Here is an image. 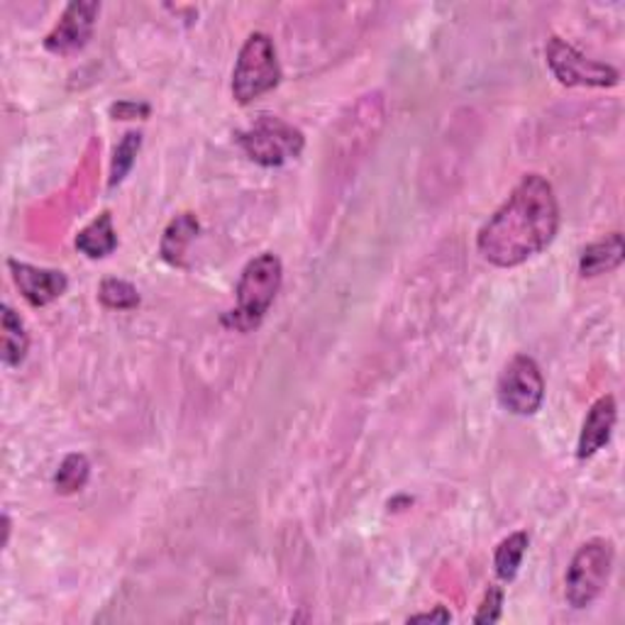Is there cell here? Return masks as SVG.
Returning a JSON list of instances; mask_svg holds the SVG:
<instances>
[{
    "label": "cell",
    "instance_id": "1",
    "mask_svg": "<svg viewBox=\"0 0 625 625\" xmlns=\"http://www.w3.org/2000/svg\"><path fill=\"white\" fill-rule=\"evenodd\" d=\"M557 230L560 204L552 184L540 174H526L481 225L477 247L489 265L511 269L548 249Z\"/></svg>",
    "mask_w": 625,
    "mask_h": 625
},
{
    "label": "cell",
    "instance_id": "2",
    "mask_svg": "<svg viewBox=\"0 0 625 625\" xmlns=\"http://www.w3.org/2000/svg\"><path fill=\"white\" fill-rule=\"evenodd\" d=\"M281 281H284V267H281V259L271 255V252H265V255L247 261L235 286L237 306L228 316L230 326L242 332L255 330L265 320L271 304H274Z\"/></svg>",
    "mask_w": 625,
    "mask_h": 625
},
{
    "label": "cell",
    "instance_id": "3",
    "mask_svg": "<svg viewBox=\"0 0 625 625\" xmlns=\"http://www.w3.org/2000/svg\"><path fill=\"white\" fill-rule=\"evenodd\" d=\"M281 81V64L277 57L274 39L265 33H255L242 45L235 72H233V96L240 106L261 98L274 90Z\"/></svg>",
    "mask_w": 625,
    "mask_h": 625
},
{
    "label": "cell",
    "instance_id": "4",
    "mask_svg": "<svg viewBox=\"0 0 625 625\" xmlns=\"http://www.w3.org/2000/svg\"><path fill=\"white\" fill-rule=\"evenodd\" d=\"M613 557V542L603 538L584 542L577 550L564 577V597L572 609H589L601 597L611 579Z\"/></svg>",
    "mask_w": 625,
    "mask_h": 625
},
{
    "label": "cell",
    "instance_id": "5",
    "mask_svg": "<svg viewBox=\"0 0 625 625\" xmlns=\"http://www.w3.org/2000/svg\"><path fill=\"white\" fill-rule=\"evenodd\" d=\"M240 147L259 167H281L304 152V133L274 115H259L237 135Z\"/></svg>",
    "mask_w": 625,
    "mask_h": 625
},
{
    "label": "cell",
    "instance_id": "6",
    "mask_svg": "<svg viewBox=\"0 0 625 625\" xmlns=\"http://www.w3.org/2000/svg\"><path fill=\"white\" fill-rule=\"evenodd\" d=\"M503 410L513 416H532L546 401V379L538 361L528 355H516L503 367L497 387Z\"/></svg>",
    "mask_w": 625,
    "mask_h": 625
},
{
    "label": "cell",
    "instance_id": "7",
    "mask_svg": "<svg viewBox=\"0 0 625 625\" xmlns=\"http://www.w3.org/2000/svg\"><path fill=\"white\" fill-rule=\"evenodd\" d=\"M548 66L554 78L564 86H589V88H609L621 81V72L597 59L584 57L562 37H550L546 47Z\"/></svg>",
    "mask_w": 625,
    "mask_h": 625
},
{
    "label": "cell",
    "instance_id": "8",
    "mask_svg": "<svg viewBox=\"0 0 625 625\" xmlns=\"http://www.w3.org/2000/svg\"><path fill=\"white\" fill-rule=\"evenodd\" d=\"M98 3H69L52 33L45 37V49L52 54H72L86 47L94 35Z\"/></svg>",
    "mask_w": 625,
    "mask_h": 625
},
{
    "label": "cell",
    "instance_id": "9",
    "mask_svg": "<svg viewBox=\"0 0 625 625\" xmlns=\"http://www.w3.org/2000/svg\"><path fill=\"white\" fill-rule=\"evenodd\" d=\"M8 269H10V274H13V281L20 289V294H23L27 304L35 308H45L49 304H54V301L62 298L64 291L69 289V279L64 271L39 269V267L25 265V261H17V259H10Z\"/></svg>",
    "mask_w": 625,
    "mask_h": 625
},
{
    "label": "cell",
    "instance_id": "10",
    "mask_svg": "<svg viewBox=\"0 0 625 625\" xmlns=\"http://www.w3.org/2000/svg\"><path fill=\"white\" fill-rule=\"evenodd\" d=\"M616 418H618V408H616V399H613L611 393H606V396H601L597 403H593L587 413V418H584V426L579 432V442H577L579 459H589L597 455L603 445H609L613 428H616Z\"/></svg>",
    "mask_w": 625,
    "mask_h": 625
},
{
    "label": "cell",
    "instance_id": "11",
    "mask_svg": "<svg viewBox=\"0 0 625 625\" xmlns=\"http://www.w3.org/2000/svg\"><path fill=\"white\" fill-rule=\"evenodd\" d=\"M625 247H623V235L611 233L606 237H601L597 242H591L581 249L579 257V271L581 277H601L609 274V271L618 269L623 265Z\"/></svg>",
    "mask_w": 625,
    "mask_h": 625
},
{
    "label": "cell",
    "instance_id": "12",
    "mask_svg": "<svg viewBox=\"0 0 625 625\" xmlns=\"http://www.w3.org/2000/svg\"><path fill=\"white\" fill-rule=\"evenodd\" d=\"M198 218L194 213H181L167 225L164 235H161L159 255L171 267H186V252L188 245L198 235Z\"/></svg>",
    "mask_w": 625,
    "mask_h": 625
},
{
    "label": "cell",
    "instance_id": "13",
    "mask_svg": "<svg viewBox=\"0 0 625 625\" xmlns=\"http://www.w3.org/2000/svg\"><path fill=\"white\" fill-rule=\"evenodd\" d=\"M115 247H118V233L108 210L106 213H100L96 220H90V223L76 235V249L88 259H103L108 255H113Z\"/></svg>",
    "mask_w": 625,
    "mask_h": 625
},
{
    "label": "cell",
    "instance_id": "14",
    "mask_svg": "<svg viewBox=\"0 0 625 625\" xmlns=\"http://www.w3.org/2000/svg\"><path fill=\"white\" fill-rule=\"evenodd\" d=\"M29 350V335L23 318L10 308L3 306V365L5 367H20L27 357Z\"/></svg>",
    "mask_w": 625,
    "mask_h": 625
},
{
    "label": "cell",
    "instance_id": "15",
    "mask_svg": "<svg viewBox=\"0 0 625 625\" xmlns=\"http://www.w3.org/2000/svg\"><path fill=\"white\" fill-rule=\"evenodd\" d=\"M528 532H513L506 540H501V546L497 548V557H493V567H497V577L501 581H513L520 569L523 554L528 550Z\"/></svg>",
    "mask_w": 625,
    "mask_h": 625
},
{
    "label": "cell",
    "instance_id": "16",
    "mask_svg": "<svg viewBox=\"0 0 625 625\" xmlns=\"http://www.w3.org/2000/svg\"><path fill=\"white\" fill-rule=\"evenodd\" d=\"M90 477V462L86 455L81 452H72L62 459L57 474H54V489L64 497H72V493H78L81 489L88 483Z\"/></svg>",
    "mask_w": 625,
    "mask_h": 625
},
{
    "label": "cell",
    "instance_id": "17",
    "mask_svg": "<svg viewBox=\"0 0 625 625\" xmlns=\"http://www.w3.org/2000/svg\"><path fill=\"white\" fill-rule=\"evenodd\" d=\"M98 298L110 310H133L139 306L137 289L125 279H106L98 289Z\"/></svg>",
    "mask_w": 625,
    "mask_h": 625
},
{
    "label": "cell",
    "instance_id": "18",
    "mask_svg": "<svg viewBox=\"0 0 625 625\" xmlns=\"http://www.w3.org/2000/svg\"><path fill=\"white\" fill-rule=\"evenodd\" d=\"M139 147H143V135H139V133H127L123 137V143L115 147L113 164H110V181H108L110 188H115L118 184H123V179L130 174V169L135 167Z\"/></svg>",
    "mask_w": 625,
    "mask_h": 625
},
{
    "label": "cell",
    "instance_id": "19",
    "mask_svg": "<svg viewBox=\"0 0 625 625\" xmlns=\"http://www.w3.org/2000/svg\"><path fill=\"white\" fill-rule=\"evenodd\" d=\"M501 606H503V591L501 587H491L483 597V603L477 616H474V623H497L501 618Z\"/></svg>",
    "mask_w": 625,
    "mask_h": 625
},
{
    "label": "cell",
    "instance_id": "20",
    "mask_svg": "<svg viewBox=\"0 0 625 625\" xmlns=\"http://www.w3.org/2000/svg\"><path fill=\"white\" fill-rule=\"evenodd\" d=\"M110 115L115 120H143L149 115V106L137 103V100H120V103L110 106Z\"/></svg>",
    "mask_w": 625,
    "mask_h": 625
},
{
    "label": "cell",
    "instance_id": "21",
    "mask_svg": "<svg viewBox=\"0 0 625 625\" xmlns=\"http://www.w3.org/2000/svg\"><path fill=\"white\" fill-rule=\"evenodd\" d=\"M450 621H452V613L445 606H436V611L416 613V616L408 618V623H450Z\"/></svg>",
    "mask_w": 625,
    "mask_h": 625
}]
</instances>
